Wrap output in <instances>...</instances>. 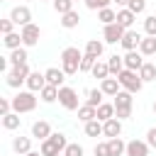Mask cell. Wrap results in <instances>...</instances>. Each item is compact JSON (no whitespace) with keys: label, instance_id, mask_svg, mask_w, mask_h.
Instances as JSON below:
<instances>
[{"label":"cell","instance_id":"6da1fadb","mask_svg":"<svg viewBox=\"0 0 156 156\" xmlns=\"http://www.w3.org/2000/svg\"><path fill=\"white\" fill-rule=\"evenodd\" d=\"M83 51L78 49V46H66L63 51H61V71L66 73V76H73V73H78L80 71V61H83Z\"/></svg>","mask_w":156,"mask_h":156},{"label":"cell","instance_id":"7a4b0ae2","mask_svg":"<svg viewBox=\"0 0 156 156\" xmlns=\"http://www.w3.org/2000/svg\"><path fill=\"white\" fill-rule=\"evenodd\" d=\"M12 100V112H17V115H24V112H32L34 107H37V95L32 93V90H20L15 98H10Z\"/></svg>","mask_w":156,"mask_h":156},{"label":"cell","instance_id":"3957f363","mask_svg":"<svg viewBox=\"0 0 156 156\" xmlns=\"http://www.w3.org/2000/svg\"><path fill=\"white\" fill-rule=\"evenodd\" d=\"M132 102H134L132 93H129V90H119V93L115 95V117H117V119L132 117Z\"/></svg>","mask_w":156,"mask_h":156},{"label":"cell","instance_id":"277c9868","mask_svg":"<svg viewBox=\"0 0 156 156\" xmlns=\"http://www.w3.org/2000/svg\"><path fill=\"white\" fill-rule=\"evenodd\" d=\"M117 80H119L122 90H129L132 95H134V93H139V90L144 88V80L139 78V73H136V71H129V68H124V71L117 76Z\"/></svg>","mask_w":156,"mask_h":156},{"label":"cell","instance_id":"5b68a950","mask_svg":"<svg viewBox=\"0 0 156 156\" xmlns=\"http://www.w3.org/2000/svg\"><path fill=\"white\" fill-rule=\"evenodd\" d=\"M29 66L27 63H22V66H12L10 71H7V76H5V83L10 85V88H20L22 83H27V78H29Z\"/></svg>","mask_w":156,"mask_h":156},{"label":"cell","instance_id":"8992f818","mask_svg":"<svg viewBox=\"0 0 156 156\" xmlns=\"http://www.w3.org/2000/svg\"><path fill=\"white\" fill-rule=\"evenodd\" d=\"M58 105H61L63 110H78V107H80V105H78V93H76L73 88H68V85L58 88Z\"/></svg>","mask_w":156,"mask_h":156},{"label":"cell","instance_id":"52a82bcc","mask_svg":"<svg viewBox=\"0 0 156 156\" xmlns=\"http://www.w3.org/2000/svg\"><path fill=\"white\" fill-rule=\"evenodd\" d=\"M10 20H12L17 27H27V24H32V10H29L27 5H17V7H12Z\"/></svg>","mask_w":156,"mask_h":156},{"label":"cell","instance_id":"ba28073f","mask_svg":"<svg viewBox=\"0 0 156 156\" xmlns=\"http://www.w3.org/2000/svg\"><path fill=\"white\" fill-rule=\"evenodd\" d=\"M124 27L122 24H117V22H112V24H105L102 27V37H105V41L107 44H119L122 41V37H124Z\"/></svg>","mask_w":156,"mask_h":156},{"label":"cell","instance_id":"9c48e42d","mask_svg":"<svg viewBox=\"0 0 156 156\" xmlns=\"http://www.w3.org/2000/svg\"><path fill=\"white\" fill-rule=\"evenodd\" d=\"M20 34H22V44H24V46H37V44H39V37H41V29L32 22V24L22 27Z\"/></svg>","mask_w":156,"mask_h":156},{"label":"cell","instance_id":"30bf717a","mask_svg":"<svg viewBox=\"0 0 156 156\" xmlns=\"http://www.w3.org/2000/svg\"><path fill=\"white\" fill-rule=\"evenodd\" d=\"M141 39H144V37H141L139 32H134V29H127L119 44H122V49H124V51H136V49H139V44H141Z\"/></svg>","mask_w":156,"mask_h":156},{"label":"cell","instance_id":"8fae6325","mask_svg":"<svg viewBox=\"0 0 156 156\" xmlns=\"http://www.w3.org/2000/svg\"><path fill=\"white\" fill-rule=\"evenodd\" d=\"M146 61H144V56H141V51L136 49V51H127L124 54V68H129V71H136L139 73V68L144 66Z\"/></svg>","mask_w":156,"mask_h":156},{"label":"cell","instance_id":"7c38bea8","mask_svg":"<svg viewBox=\"0 0 156 156\" xmlns=\"http://www.w3.org/2000/svg\"><path fill=\"white\" fill-rule=\"evenodd\" d=\"M54 132H51V124L46 122V119H37L34 124H32V136L34 139H39V141H44V139H49Z\"/></svg>","mask_w":156,"mask_h":156},{"label":"cell","instance_id":"4fadbf2b","mask_svg":"<svg viewBox=\"0 0 156 156\" xmlns=\"http://www.w3.org/2000/svg\"><path fill=\"white\" fill-rule=\"evenodd\" d=\"M44 85H46V76L39 73V71H32L29 78H27V90H32V93H41Z\"/></svg>","mask_w":156,"mask_h":156},{"label":"cell","instance_id":"5bb4252c","mask_svg":"<svg viewBox=\"0 0 156 156\" xmlns=\"http://www.w3.org/2000/svg\"><path fill=\"white\" fill-rule=\"evenodd\" d=\"M149 144L141 141V139H132L127 141V156H149Z\"/></svg>","mask_w":156,"mask_h":156},{"label":"cell","instance_id":"9a60e30c","mask_svg":"<svg viewBox=\"0 0 156 156\" xmlns=\"http://www.w3.org/2000/svg\"><path fill=\"white\" fill-rule=\"evenodd\" d=\"M102 134H105V136H110V139H115V136H119V134H122V119H117V117H112V119H107V122H102Z\"/></svg>","mask_w":156,"mask_h":156},{"label":"cell","instance_id":"2e32d148","mask_svg":"<svg viewBox=\"0 0 156 156\" xmlns=\"http://www.w3.org/2000/svg\"><path fill=\"white\" fill-rule=\"evenodd\" d=\"M44 76H46V83H49V85H56V88H63V80H66V73H63L61 68H46V71H44Z\"/></svg>","mask_w":156,"mask_h":156},{"label":"cell","instance_id":"e0dca14e","mask_svg":"<svg viewBox=\"0 0 156 156\" xmlns=\"http://www.w3.org/2000/svg\"><path fill=\"white\" fill-rule=\"evenodd\" d=\"M100 90L105 93V95H110V98H115L119 90H122V85H119V80L115 78V76H110V78H105V80H100Z\"/></svg>","mask_w":156,"mask_h":156},{"label":"cell","instance_id":"ac0fdd59","mask_svg":"<svg viewBox=\"0 0 156 156\" xmlns=\"http://www.w3.org/2000/svg\"><path fill=\"white\" fill-rule=\"evenodd\" d=\"M134 20H136V15H134L129 7H122V10H117V24H122L124 29H132Z\"/></svg>","mask_w":156,"mask_h":156},{"label":"cell","instance_id":"d6986e66","mask_svg":"<svg viewBox=\"0 0 156 156\" xmlns=\"http://www.w3.org/2000/svg\"><path fill=\"white\" fill-rule=\"evenodd\" d=\"M12 149H15L17 154L27 156V154L32 151V139H29V136H15V139H12Z\"/></svg>","mask_w":156,"mask_h":156},{"label":"cell","instance_id":"ffe728a7","mask_svg":"<svg viewBox=\"0 0 156 156\" xmlns=\"http://www.w3.org/2000/svg\"><path fill=\"white\" fill-rule=\"evenodd\" d=\"M78 119H80L83 124H88V122L98 119V107H90V105H80V107H78Z\"/></svg>","mask_w":156,"mask_h":156},{"label":"cell","instance_id":"44dd1931","mask_svg":"<svg viewBox=\"0 0 156 156\" xmlns=\"http://www.w3.org/2000/svg\"><path fill=\"white\" fill-rule=\"evenodd\" d=\"M102 51H105V44H102V41H98V39H90V41L85 44V56L100 58V56H102Z\"/></svg>","mask_w":156,"mask_h":156},{"label":"cell","instance_id":"7402d4cb","mask_svg":"<svg viewBox=\"0 0 156 156\" xmlns=\"http://www.w3.org/2000/svg\"><path fill=\"white\" fill-rule=\"evenodd\" d=\"M102 90L100 88H93V90H85V105H90V107H100L102 105Z\"/></svg>","mask_w":156,"mask_h":156},{"label":"cell","instance_id":"603a6c76","mask_svg":"<svg viewBox=\"0 0 156 156\" xmlns=\"http://www.w3.org/2000/svg\"><path fill=\"white\" fill-rule=\"evenodd\" d=\"M107 144H110V156H127V144H124L119 136L107 139Z\"/></svg>","mask_w":156,"mask_h":156},{"label":"cell","instance_id":"cb8c5ba5","mask_svg":"<svg viewBox=\"0 0 156 156\" xmlns=\"http://www.w3.org/2000/svg\"><path fill=\"white\" fill-rule=\"evenodd\" d=\"M7 58H10V63H12V66H22V63H27V58H29V56H27V46H20V49L10 51V56H7Z\"/></svg>","mask_w":156,"mask_h":156},{"label":"cell","instance_id":"d4e9b609","mask_svg":"<svg viewBox=\"0 0 156 156\" xmlns=\"http://www.w3.org/2000/svg\"><path fill=\"white\" fill-rule=\"evenodd\" d=\"M107 66H110V76H115V78H117V76L124 71V56H117V54H115V56H110Z\"/></svg>","mask_w":156,"mask_h":156},{"label":"cell","instance_id":"484cf974","mask_svg":"<svg viewBox=\"0 0 156 156\" xmlns=\"http://www.w3.org/2000/svg\"><path fill=\"white\" fill-rule=\"evenodd\" d=\"M139 51H141V56H154L156 54V37H144L139 44Z\"/></svg>","mask_w":156,"mask_h":156},{"label":"cell","instance_id":"4316f807","mask_svg":"<svg viewBox=\"0 0 156 156\" xmlns=\"http://www.w3.org/2000/svg\"><path fill=\"white\" fill-rule=\"evenodd\" d=\"M78 22H80V15H78L76 10H71V12L61 15V27H66V29H73V27H78Z\"/></svg>","mask_w":156,"mask_h":156},{"label":"cell","instance_id":"83f0119b","mask_svg":"<svg viewBox=\"0 0 156 156\" xmlns=\"http://www.w3.org/2000/svg\"><path fill=\"white\" fill-rule=\"evenodd\" d=\"M2 44L10 49V51H15V49H20V46H24L22 44V34L20 32H12V34H5V39H2Z\"/></svg>","mask_w":156,"mask_h":156},{"label":"cell","instance_id":"f1b7e54d","mask_svg":"<svg viewBox=\"0 0 156 156\" xmlns=\"http://www.w3.org/2000/svg\"><path fill=\"white\" fill-rule=\"evenodd\" d=\"M115 117V102H102L100 107H98V119L100 122H107V119H112Z\"/></svg>","mask_w":156,"mask_h":156},{"label":"cell","instance_id":"f546056e","mask_svg":"<svg viewBox=\"0 0 156 156\" xmlns=\"http://www.w3.org/2000/svg\"><path fill=\"white\" fill-rule=\"evenodd\" d=\"M139 78H141L144 83H149V80H156V66H154L151 61H146V63L139 68Z\"/></svg>","mask_w":156,"mask_h":156},{"label":"cell","instance_id":"4dcf8cb0","mask_svg":"<svg viewBox=\"0 0 156 156\" xmlns=\"http://www.w3.org/2000/svg\"><path fill=\"white\" fill-rule=\"evenodd\" d=\"M39 98H41V102H54V100H58V88L56 85H44V90L39 93Z\"/></svg>","mask_w":156,"mask_h":156},{"label":"cell","instance_id":"1f68e13d","mask_svg":"<svg viewBox=\"0 0 156 156\" xmlns=\"http://www.w3.org/2000/svg\"><path fill=\"white\" fill-rule=\"evenodd\" d=\"M93 78H98V80H105V78H110V66L107 63H102V61H98L95 66H93Z\"/></svg>","mask_w":156,"mask_h":156},{"label":"cell","instance_id":"d6a6232c","mask_svg":"<svg viewBox=\"0 0 156 156\" xmlns=\"http://www.w3.org/2000/svg\"><path fill=\"white\" fill-rule=\"evenodd\" d=\"M39 151H41V156H63V154H61V149H58L56 144H51L49 139H44V141H41Z\"/></svg>","mask_w":156,"mask_h":156},{"label":"cell","instance_id":"836d02e7","mask_svg":"<svg viewBox=\"0 0 156 156\" xmlns=\"http://www.w3.org/2000/svg\"><path fill=\"white\" fill-rule=\"evenodd\" d=\"M98 20H100L102 24H112V22H117V12H115L112 7H105V10H98Z\"/></svg>","mask_w":156,"mask_h":156},{"label":"cell","instance_id":"e575fe53","mask_svg":"<svg viewBox=\"0 0 156 156\" xmlns=\"http://www.w3.org/2000/svg\"><path fill=\"white\" fill-rule=\"evenodd\" d=\"M0 119H2V127L10 129V132L20 127V115H17V112H10V115H5V117H0Z\"/></svg>","mask_w":156,"mask_h":156},{"label":"cell","instance_id":"d590c367","mask_svg":"<svg viewBox=\"0 0 156 156\" xmlns=\"http://www.w3.org/2000/svg\"><path fill=\"white\" fill-rule=\"evenodd\" d=\"M85 134H88V136H100V134H102V122H100V119L88 122V124H85Z\"/></svg>","mask_w":156,"mask_h":156},{"label":"cell","instance_id":"8d00e7d4","mask_svg":"<svg viewBox=\"0 0 156 156\" xmlns=\"http://www.w3.org/2000/svg\"><path fill=\"white\" fill-rule=\"evenodd\" d=\"M51 5H54V10H56L58 15H66V12L73 10V0H54Z\"/></svg>","mask_w":156,"mask_h":156},{"label":"cell","instance_id":"74e56055","mask_svg":"<svg viewBox=\"0 0 156 156\" xmlns=\"http://www.w3.org/2000/svg\"><path fill=\"white\" fill-rule=\"evenodd\" d=\"M144 32H146V37H156V15H149L144 20Z\"/></svg>","mask_w":156,"mask_h":156},{"label":"cell","instance_id":"f35d334b","mask_svg":"<svg viewBox=\"0 0 156 156\" xmlns=\"http://www.w3.org/2000/svg\"><path fill=\"white\" fill-rule=\"evenodd\" d=\"M110 2L112 0H85V7L88 10H105V7H110Z\"/></svg>","mask_w":156,"mask_h":156},{"label":"cell","instance_id":"ab89813d","mask_svg":"<svg viewBox=\"0 0 156 156\" xmlns=\"http://www.w3.org/2000/svg\"><path fill=\"white\" fill-rule=\"evenodd\" d=\"M134 15H141L144 10H146V0H129V5H127Z\"/></svg>","mask_w":156,"mask_h":156},{"label":"cell","instance_id":"60d3db41","mask_svg":"<svg viewBox=\"0 0 156 156\" xmlns=\"http://www.w3.org/2000/svg\"><path fill=\"white\" fill-rule=\"evenodd\" d=\"M98 63V58H93V56H83V61H80V73H88V71H93V66Z\"/></svg>","mask_w":156,"mask_h":156},{"label":"cell","instance_id":"b9f144b4","mask_svg":"<svg viewBox=\"0 0 156 156\" xmlns=\"http://www.w3.org/2000/svg\"><path fill=\"white\" fill-rule=\"evenodd\" d=\"M83 154H85V151H83L80 144H68L66 151H63V156H83Z\"/></svg>","mask_w":156,"mask_h":156},{"label":"cell","instance_id":"7bdbcfd3","mask_svg":"<svg viewBox=\"0 0 156 156\" xmlns=\"http://www.w3.org/2000/svg\"><path fill=\"white\" fill-rule=\"evenodd\" d=\"M0 32H2V37H5V34H12V32H15V22H12L10 17L2 20V22H0Z\"/></svg>","mask_w":156,"mask_h":156},{"label":"cell","instance_id":"ee69618b","mask_svg":"<svg viewBox=\"0 0 156 156\" xmlns=\"http://www.w3.org/2000/svg\"><path fill=\"white\" fill-rule=\"evenodd\" d=\"M10 112H12V100L0 98V117H5V115H10Z\"/></svg>","mask_w":156,"mask_h":156},{"label":"cell","instance_id":"f6af8a7d","mask_svg":"<svg viewBox=\"0 0 156 156\" xmlns=\"http://www.w3.org/2000/svg\"><path fill=\"white\" fill-rule=\"evenodd\" d=\"M95 156H110V144L107 141H98L95 144Z\"/></svg>","mask_w":156,"mask_h":156},{"label":"cell","instance_id":"bcb514c9","mask_svg":"<svg viewBox=\"0 0 156 156\" xmlns=\"http://www.w3.org/2000/svg\"><path fill=\"white\" fill-rule=\"evenodd\" d=\"M146 144H149V146H154V149H156V127H151V129H149V132H146Z\"/></svg>","mask_w":156,"mask_h":156},{"label":"cell","instance_id":"7dc6e473","mask_svg":"<svg viewBox=\"0 0 156 156\" xmlns=\"http://www.w3.org/2000/svg\"><path fill=\"white\" fill-rule=\"evenodd\" d=\"M112 2H117V5H119V10H122V7H127V5H129V0H112Z\"/></svg>","mask_w":156,"mask_h":156},{"label":"cell","instance_id":"c3c4849f","mask_svg":"<svg viewBox=\"0 0 156 156\" xmlns=\"http://www.w3.org/2000/svg\"><path fill=\"white\" fill-rule=\"evenodd\" d=\"M27 156H41V151H29Z\"/></svg>","mask_w":156,"mask_h":156},{"label":"cell","instance_id":"681fc988","mask_svg":"<svg viewBox=\"0 0 156 156\" xmlns=\"http://www.w3.org/2000/svg\"><path fill=\"white\" fill-rule=\"evenodd\" d=\"M154 112H156V100H154Z\"/></svg>","mask_w":156,"mask_h":156},{"label":"cell","instance_id":"f907efd6","mask_svg":"<svg viewBox=\"0 0 156 156\" xmlns=\"http://www.w3.org/2000/svg\"><path fill=\"white\" fill-rule=\"evenodd\" d=\"M39 2H46V0H39ZM51 2H54V0H51Z\"/></svg>","mask_w":156,"mask_h":156},{"label":"cell","instance_id":"816d5d0a","mask_svg":"<svg viewBox=\"0 0 156 156\" xmlns=\"http://www.w3.org/2000/svg\"><path fill=\"white\" fill-rule=\"evenodd\" d=\"M73 2H78V0H73ZM83 2H85V0H83Z\"/></svg>","mask_w":156,"mask_h":156}]
</instances>
